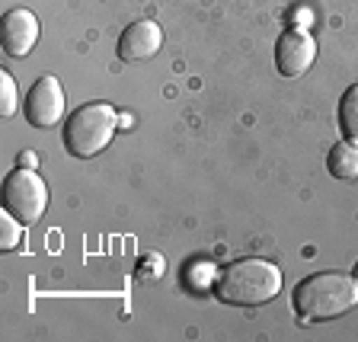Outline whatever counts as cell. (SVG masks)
<instances>
[{"instance_id":"1","label":"cell","mask_w":358,"mask_h":342,"mask_svg":"<svg viewBox=\"0 0 358 342\" xmlns=\"http://www.w3.org/2000/svg\"><path fill=\"white\" fill-rule=\"evenodd\" d=\"M282 291V272L266 259H237L215 278L217 301L234 307H256Z\"/></svg>"},{"instance_id":"2","label":"cell","mask_w":358,"mask_h":342,"mask_svg":"<svg viewBox=\"0 0 358 342\" xmlns=\"http://www.w3.org/2000/svg\"><path fill=\"white\" fill-rule=\"evenodd\" d=\"M291 301L304 320H333L358 304V282L343 272H320L298 282Z\"/></svg>"},{"instance_id":"3","label":"cell","mask_w":358,"mask_h":342,"mask_svg":"<svg viewBox=\"0 0 358 342\" xmlns=\"http://www.w3.org/2000/svg\"><path fill=\"white\" fill-rule=\"evenodd\" d=\"M119 131V115L109 103H83L64 122V148L71 157H93L106 150Z\"/></svg>"},{"instance_id":"4","label":"cell","mask_w":358,"mask_h":342,"mask_svg":"<svg viewBox=\"0 0 358 342\" xmlns=\"http://www.w3.org/2000/svg\"><path fill=\"white\" fill-rule=\"evenodd\" d=\"M48 208V186L38 179L36 170L29 166H16L3 179V211L22 224H36Z\"/></svg>"},{"instance_id":"5","label":"cell","mask_w":358,"mask_h":342,"mask_svg":"<svg viewBox=\"0 0 358 342\" xmlns=\"http://www.w3.org/2000/svg\"><path fill=\"white\" fill-rule=\"evenodd\" d=\"M64 115V90H61L58 77L45 74L29 87L26 97V119L32 128H55L58 119Z\"/></svg>"},{"instance_id":"6","label":"cell","mask_w":358,"mask_h":342,"mask_svg":"<svg viewBox=\"0 0 358 342\" xmlns=\"http://www.w3.org/2000/svg\"><path fill=\"white\" fill-rule=\"evenodd\" d=\"M313 58H317V45L304 29H288L282 32L275 45V64L285 77H301L310 71Z\"/></svg>"},{"instance_id":"7","label":"cell","mask_w":358,"mask_h":342,"mask_svg":"<svg viewBox=\"0 0 358 342\" xmlns=\"http://www.w3.org/2000/svg\"><path fill=\"white\" fill-rule=\"evenodd\" d=\"M0 42H3V52L10 58H22L29 55L38 42V20L29 10H7L3 13V32H0Z\"/></svg>"},{"instance_id":"8","label":"cell","mask_w":358,"mask_h":342,"mask_svg":"<svg viewBox=\"0 0 358 342\" xmlns=\"http://www.w3.org/2000/svg\"><path fill=\"white\" fill-rule=\"evenodd\" d=\"M164 45V32L160 26L150 20H141V22H131L119 38V55L122 61H148L160 52Z\"/></svg>"},{"instance_id":"9","label":"cell","mask_w":358,"mask_h":342,"mask_svg":"<svg viewBox=\"0 0 358 342\" xmlns=\"http://www.w3.org/2000/svg\"><path fill=\"white\" fill-rule=\"evenodd\" d=\"M327 170L336 179H355L358 176V141L336 144L327 157Z\"/></svg>"},{"instance_id":"10","label":"cell","mask_w":358,"mask_h":342,"mask_svg":"<svg viewBox=\"0 0 358 342\" xmlns=\"http://www.w3.org/2000/svg\"><path fill=\"white\" fill-rule=\"evenodd\" d=\"M339 125H343L349 141H358V83H352V87L343 93V103H339Z\"/></svg>"},{"instance_id":"11","label":"cell","mask_w":358,"mask_h":342,"mask_svg":"<svg viewBox=\"0 0 358 342\" xmlns=\"http://www.w3.org/2000/svg\"><path fill=\"white\" fill-rule=\"evenodd\" d=\"M20 224L22 221H16L10 211L0 215V246H3V250H16V246H20V240H22Z\"/></svg>"},{"instance_id":"12","label":"cell","mask_w":358,"mask_h":342,"mask_svg":"<svg viewBox=\"0 0 358 342\" xmlns=\"http://www.w3.org/2000/svg\"><path fill=\"white\" fill-rule=\"evenodd\" d=\"M0 112H3V119H10L16 112V80L13 74H7V71H0Z\"/></svg>"},{"instance_id":"13","label":"cell","mask_w":358,"mask_h":342,"mask_svg":"<svg viewBox=\"0 0 358 342\" xmlns=\"http://www.w3.org/2000/svg\"><path fill=\"white\" fill-rule=\"evenodd\" d=\"M20 166H29V170H36V154H32V150L20 154Z\"/></svg>"},{"instance_id":"14","label":"cell","mask_w":358,"mask_h":342,"mask_svg":"<svg viewBox=\"0 0 358 342\" xmlns=\"http://www.w3.org/2000/svg\"><path fill=\"white\" fill-rule=\"evenodd\" d=\"M355 282H358V266H355Z\"/></svg>"}]
</instances>
